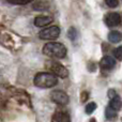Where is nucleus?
Instances as JSON below:
<instances>
[{
  "label": "nucleus",
  "mask_w": 122,
  "mask_h": 122,
  "mask_svg": "<svg viewBox=\"0 0 122 122\" xmlns=\"http://www.w3.org/2000/svg\"><path fill=\"white\" fill-rule=\"evenodd\" d=\"M33 84L38 88L46 89V88H53L58 84V78L53 73H46L42 72L34 76Z\"/></svg>",
  "instance_id": "obj_1"
},
{
  "label": "nucleus",
  "mask_w": 122,
  "mask_h": 122,
  "mask_svg": "<svg viewBox=\"0 0 122 122\" xmlns=\"http://www.w3.org/2000/svg\"><path fill=\"white\" fill-rule=\"evenodd\" d=\"M66 53H67L66 47L63 44H61V43H57V42L47 43L43 47V54L45 56H48V57L51 58L61 59V58L65 57Z\"/></svg>",
  "instance_id": "obj_2"
},
{
  "label": "nucleus",
  "mask_w": 122,
  "mask_h": 122,
  "mask_svg": "<svg viewBox=\"0 0 122 122\" xmlns=\"http://www.w3.org/2000/svg\"><path fill=\"white\" fill-rule=\"evenodd\" d=\"M45 66L48 71H51L54 75L61 78H65L69 76V71L65 66H63L60 62H57L55 60H49L45 63Z\"/></svg>",
  "instance_id": "obj_3"
},
{
  "label": "nucleus",
  "mask_w": 122,
  "mask_h": 122,
  "mask_svg": "<svg viewBox=\"0 0 122 122\" xmlns=\"http://www.w3.org/2000/svg\"><path fill=\"white\" fill-rule=\"evenodd\" d=\"M51 99L54 103L58 104V105L61 106H65L69 104L70 99H69V95L66 94L65 92L61 90H54L51 92Z\"/></svg>",
  "instance_id": "obj_4"
},
{
  "label": "nucleus",
  "mask_w": 122,
  "mask_h": 122,
  "mask_svg": "<svg viewBox=\"0 0 122 122\" xmlns=\"http://www.w3.org/2000/svg\"><path fill=\"white\" fill-rule=\"evenodd\" d=\"M59 36H60V29L57 26H53V27L43 29L39 33V36L42 40H56Z\"/></svg>",
  "instance_id": "obj_5"
},
{
  "label": "nucleus",
  "mask_w": 122,
  "mask_h": 122,
  "mask_svg": "<svg viewBox=\"0 0 122 122\" xmlns=\"http://www.w3.org/2000/svg\"><path fill=\"white\" fill-rule=\"evenodd\" d=\"M121 23V16L119 13H108L105 16V24L108 27H117Z\"/></svg>",
  "instance_id": "obj_6"
},
{
  "label": "nucleus",
  "mask_w": 122,
  "mask_h": 122,
  "mask_svg": "<svg viewBox=\"0 0 122 122\" xmlns=\"http://www.w3.org/2000/svg\"><path fill=\"white\" fill-rule=\"evenodd\" d=\"M100 66H101L102 70L110 71L116 66V60L112 56H104L100 61Z\"/></svg>",
  "instance_id": "obj_7"
},
{
  "label": "nucleus",
  "mask_w": 122,
  "mask_h": 122,
  "mask_svg": "<svg viewBox=\"0 0 122 122\" xmlns=\"http://www.w3.org/2000/svg\"><path fill=\"white\" fill-rule=\"evenodd\" d=\"M51 121L55 122H70L71 121V118H70V115L67 114L66 112H56L55 114L51 117Z\"/></svg>",
  "instance_id": "obj_8"
},
{
  "label": "nucleus",
  "mask_w": 122,
  "mask_h": 122,
  "mask_svg": "<svg viewBox=\"0 0 122 122\" xmlns=\"http://www.w3.org/2000/svg\"><path fill=\"white\" fill-rule=\"evenodd\" d=\"M53 21L51 16H36L34 18V25L36 27H45Z\"/></svg>",
  "instance_id": "obj_9"
},
{
  "label": "nucleus",
  "mask_w": 122,
  "mask_h": 122,
  "mask_svg": "<svg viewBox=\"0 0 122 122\" xmlns=\"http://www.w3.org/2000/svg\"><path fill=\"white\" fill-rule=\"evenodd\" d=\"M122 39V36L121 33L119 31H117V30H114V31H110L109 33H108V41H109L110 43H119L121 41Z\"/></svg>",
  "instance_id": "obj_10"
},
{
  "label": "nucleus",
  "mask_w": 122,
  "mask_h": 122,
  "mask_svg": "<svg viewBox=\"0 0 122 122\" xmlns=\"http://www.w3.org/2000/svg\"><path fill=\"white\" fill-rule=\"evenodd\" d=\"M109 106L112 108H114L115 110H117V112H118V110H120L121 109V106H122L120 97L115 95L114 97H112V99H110V102H109Z\"/></svg>",
  "instance_id": "obj_11"
},
{
  "label": "nucleus",
  "mask_w": 122,
  "mask_h": 122,
  "mask_svg": "<svg viewBox=\"0 0 122 122\" xmlns=\"http://www.w3.org/2000/svg\"><path fill=\"white\" fill-rule=\"evenodd\" d=\"M32 8L36 11H45L49 8V3L47 1H45V0H40V1L33 3Z\"/></svg>",
  "instance_id": "obj_12"
},
{
  "label": "nucleus",
  "mask_w": 122,
  "mask_h": 122,
  "mask_svg": "<svg viewBox=\"0 0 122 122\" xmlns=\"http://www.w3.org/2000/svg\"><path fill=\"white\" fill-rule=\"evenodd\" d=\"M77 36H78V32L74 27H71L67 30V38H69L70 40L75 41L76 39H77Z\"/></svg>",
  "instance_id": "obj_13"
},
{
  "label": "nucleus",
  "mask_w": 122,
  "mask_h": 122,
  "mask_svg": "<svg viewBox=\"0 0 122 122\" xmlns=\"http://www.w3.org/2000/svg\"><path fill=\"white\" fill-rule=\"evenodd\" d=\"M105 116L107 119H112V118H115L117 116V110H115L114 108H112L110 106L106 107L105 109Z\"/></svg>",
  "instance_id": "obj_14"
},
{
  "label": "nucleus",
  "mask_w": 122,
  "mask_h": 122,
  "mask_svg": "<svg viewBox=\"0 0 122 122\" xmlns=\"http://www.w3.org/2000/svg\"><path fill=\"white\" fill-rule=\"evenodd\" d=\"M9 3L11 4H16V5H25V4H28L30 2H32L33 0H6Z\"/></svg>",
  "instance_id": "obj_15"
},
{
  "label": "nucleus",
  "mask_w": 122,
  "mask_h": 122,
  "mask_svg": "<svg viewBox=\"0 0 122 122\" xmlns=\"http://www.w3.org/2000/svg\"><path fill=\"white\" fill-rule=\"evenodd\" d=\"M95 109H97V104H95L94 102H91V103L87 104L86 108H85V110H86L87 114H92Z\"/></svg>",
  "instance_id": "obj_16"
},
{
  "label": "nucleus",
  "mask_w": 122,
  "mask_h": 122,
  "mask_svg": "<svg viewBox=\"0 0 122 122\" xmlns=\"http://www.w3.org/2000/svg\"><path fill=\"white\" fill-rule=\"evenodd\" d=\"M121 51H122V47L121 46H119V47H117L116 49L114 51V54H115V57L117 58L118 60H121L122 59V54H121Z\"/></svg>",
  "instance_id": "obj_17"
},
{
  "label": "nucleus",
  "mask_w": 122,
  "mask_h": 122,
  "mask_svg": "<svg viewBox=\"0 0 122 122\" xmlns=\"http://www.w3.org/2000/svg\"><path fill=\"white\" fill-rule=\"evenodd\" d=\"M105 3L107 4L109 8H116L118 5V0H105Z\"/></svg>",
  "instance_id": "obj_18"
},
{
  "label": "nucleus",
  "mask_w": 122,
  "mask_h": 122,
  "mask_svg": "<svg viewBox=\"0 0 122 122\" xmlns=\"http://www.w3.org/2000/svg\"><path fill=\"white\" fill-rule=\"evenodd\" d=\"M88 97H89V93L87 92V91H82L81 93H80V101L81 102H86L87 100H88Z\"/></svg>",
  "instance_id": "obj_19"
},
{
  "label": "nucleus",
  "mask_w": 122,
  "mask_h": 122,
  "mask_svg": "<svg viewBox=\"0 0 122 122\" xmlns=\"http://www.w3.org/2000/svg\"><path fill=\"white\" fill-rule=\"evenodd\" d=\"M115 95H117V92L115 89H110L109 91H108V97L109 99H112V97H114Z\"/></svg>",
  "instance_id": "obj_20"
}]
</instances>
